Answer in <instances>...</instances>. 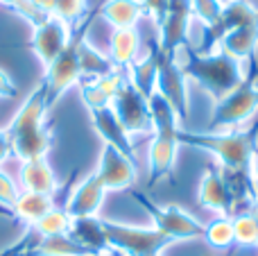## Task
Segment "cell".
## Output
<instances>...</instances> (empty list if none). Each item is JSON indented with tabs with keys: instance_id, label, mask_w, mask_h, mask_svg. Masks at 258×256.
Here are the masks:
<instances>
[{
	"instance_id": "f546056e",
	"label": "cell",
	"mask_w": 258,
	"mask_h": 256,
	"mask_svg": "<svg viewBox=\"0 0 258 256\" xmlns=\"http://www.w3.org/2000/svg\"><path fill=\"white\" fill-rule=\"evenodd\" d=\"M224 5L220 3V0H190V9H192V16H197L202 23L206 25H211V23L215 21V18L220 16V12H222Z\"/></svg>"
},
{
	"instance_id": "9c48e42d",
	"label": "cell",
	"mask_w": 258,
	"mask_h": 256,
	"mask_svg": "<svg viewBox=\"0 0 258 256\" xmlns=\"http://www.w3.org/2000/svg\"><path fill=\"white\" fill-rule=\"evenodd\" d=\"M258 23V7H254L247 0H231L222 7L220 16L215 18L211 25L204 27V36L202 43H197V52L200 54H209L218 50V43L222 41V36H227L229 32H233L236 27L242 25H251Z\"/></svg>"
},
{
	"instance_id": "ba28073f",
	"label": "cell",
	"mask_w": 258,
	"mask_h": 256,
	"mask_svg": "<svg viewBox=\"0 0 258 256\" xmlns=\"http://www.w3.org/2000/svg\"><path fill=\"white\" fill-rule=\"evenodd\" d=\"M136 202L145 209L152 216L154 229H159L163 236H168L172 243L177 240H197L204 238L206 225H202L197 218H192L190 213H186L179 207H161V204L152 202L150 198H145L143 193H134Z\"/></svg>"
},
{
	"instance_id": "5bb4252c",
	"label": "cell",
	"mask_w": 258,
	"mask_h": 256,
	"mask_svg": "<svg viewBox=\"0 0 258 256\" xmlns=\"http://www.w3.org/2000/svg\"><path fill=\"white\" fill-rule=\"evenodd\" d=\"M95 175H98V179L102 181V186L107 190H125L136 181L138 172L134 159H129L127 154H122L113 145L104 143Z\"/></svg>"
},
{
	"instance_id": "e575fe53",
	"label": "cell",
	"mask_w": 258,
	"mask_h": 256,
	"mask_svg": "<svg viewBox=\"0 0 258 256\" xmlns=\"http://www.w3.org/2000/svg\"><path fill=\"white\" fill-rule=\"evenodd\" d=\"M249 172H251V179H254V184H256V188H258V150L254 152V159H251Z\"/></svg>"
},
{
	"instance_id": "6da1fadb",
	"label": "cell",
	"mask_w": 258,
	"mask_h": 256,
	"mask_svg": "<svg viewBox=\"0 0 258 256\" xmlns=\"http://www.w3.org/2000/svg\"><path fill=\"white\" fill-rule=\"evenodd\" d=\"M177 63L188 82L200 84L215 102L227 98L245 77V63L224 50L200 54L192 45H181L177 50Z\"/></svg>"
},
{
	"instance_id": "ab89813d",
	"label": "cell",
	"mask_w": 258,
	"mask_h": 256,
	"mask_svg": "<svg viewBox=\"0 0 258 256\" xmlns=\"http://www.w3.org/2000/svg\"><path fill=\"white\" fill-rule=\"evenodd\" d=\"M256 200H258V198H256Z\"/></svg>"
},
{
	"instance_id": "30bf717a",
	"label": "cell",
	"mask_w": 258,
	"mask_h": 256,
	"mask_svg": "<svg viewBox=\"0 0 258 256\" xmlns=\"http://www.w3.org/2000/svg\"><path fill=\"white\" fill-rule=\"evenodd\" d=\"M111 107L116 111V116L120 118L122 127L127 130V134H150L152 127V113H150V102L147 98L132 84V82L122 80V84L118 86L116 95L111 100Z\"/></svg>"
},
{
	"instance_id": "74e56055",
	"label": "cell",
	"mask_w": 258,
	"mask_h": 256,
	"mask_svg": "<svg viewBox=\"0 0 258 256\" xmlns=\"http://www.w3.org/2000/svg\"><path fill=\"white\" fill-rule=\"evenodd\" d=\"M86 256H91V254H86Z\"/></svg>"
},
{
	"instance_id": "9a60e30c",
	"label": "cell",
	"mask_w": 258,
	"mask_h": 256,
	"mask_svg": "<svg viewBox=\"0 0 258 256\" xmlns=\"http://www.w3.org/2000/svg\"><path fill=\"white\" fill-rule=\"evenodd\" d=\"M197 200H200V204L204 209L218 213V216H229V218L236 216L231 190H229L218 166H211L204 170V175L200 179V188H197Z\"/></svg>"
},
{
	"instance_id": "1f68e13d",
	"label": "cell",
	"mask_w": 258,
	"mask_h": 256,
	"mask_svg": "<svg viewBox=\"0 0 258 256\" xmlns=\"http://www.w3.org/2000/svg\"><path fill=\"white\" fill-rule=\"evenodd\" d=\"M16 95V86H14L12 77L7 71L0 68V98H14Z\"/></svg>"
},
{
	"instance_id": "277c9868",
	"label": "cell",
	"mask_w": 258,
	"mask_h": 256,
	"mask_svg": "<svg viewBox=\"0 0 258 256\" xmlns=\"http://www.w3.org/2000/svg\"><path fill=\"white\" fill-rule=\"evenodd\" d=\"M150 102V113H152V127H154V139L150 145V186L161 184L168 179L174 170V161H177L179 152V122L174 109L170 102L154 89V93L147 98Z\"/></svg>"
},
{
	"instance_id": "83f0119b",
	"label": "cell",
	"mask_w": 258,
	"mask_h": 256,
	"mask_svg": "<svg viewBox=\"0 0 258 256\" xmlns=\"http://www.w3.org/2000/svg\"><path fill=\"white\" fill-rule=\"evenodd\" d=\"M71 222H73V218L68 216L63 209H52V211H48L41 220L34 222V229L39 231L43 238L45 236H61V234H68Z\"/></svg>"
},
{
	"instance_id": "2e32d148",
	"label": "cell",
	"mask_w": 258,
	"mask_h": 256,
	"mask_svg": "<svg viewBox=\"0 0 258 256\" xmlns=\"http://www.w3.org/2000/svg\"><path fill=\"white\" fill-rule=\"evenodd\" d=\"M104 195H107V188H104L102 181L98 179V175L91 172V175H86L84 179L73 188L63 211L71 218H93V216H98L100 207H102Z\"/></svg>"
},
{
	"instance_id": "e0dca14e",
	"label": "cell",
	"mask_w": 258,
	"mask_h": 256,
	"mask_svg": "<svg viewBox=\"0 0 258 256\" xmlns=\"http://www.w3.org/2000/svg\"><path fill=\"white\" fill-rule=\"evenodd\" d=\"M91 113V122L93 130L100 134V139L107 145H113L116 150H120L122 154H127L129 159H136V150H134L132 136L127 134V130L122 127L120 118L116 116L111 104L107 107H98V109H89Z\"/></svg>"
},
{
	"instance_id": "5b68a950",
	"label": "cell",
	"mask_w": 258,
	"mask_h": 256,
	"mask_svg": "<svg viewBox=\"0 0 258 256\" xmlns=\"http://www.w3.org/2000/svg\"><path fill=\"white\" fill-rule=\"evenodd\" d=\"M242 82L220 102H215L213 116L206 132H231L245 125L258 111V59L256 54L245 63Z\"/></svg>"
},
{
	"instance_id": "836d02e7",
	"label": "cell",
	"mask_w": 258,
	"mask_h": 256,
	"mask_svg": "<svg viewBox=\"0 0 258 256\" xmlns=\"http://www.w3.org/2000/svg\"><path fill=\"white\" fill-rule=\"evenodd\" d=\"M34 7H39L41 12H45V14H50L52 12V0H30Z\"/></svg>"
},
{
	"instance_id": "8fae6325",
	"label": "cell",
	"mask_w": 258,
	"mask_h": 256,
	"mask_svg": "<svg viewBox=\"0 0 258 256\" xmlns=\"http://www.w3.org/2000/svg\"><path fill=\"white\" fill-rule=\"evenodd\" d=\"M192 21L190 0H168L165 14L161 18L156 50L165 57H177V50L188 43V30Z\"/></svg>"
},
{
	"instance_id": "cb8c5ba5",
	"label": "cell",
	"mask_w": 258,
	"mask_h": 256,
	"mask_svg": "<svg viewBox=\"0 0 258 256\" xmlns=\"http://www.w3.org/2000/svg\"><path fill=\"white\" fill-rule=\"evenodd\" d=\"M80 68H82V77H89V80L111 75L113 71H120V68L113 66L109 54H102L100 50H95L93 45L86 41V36L80 43Z\"/></svg>"
},
{
	"instance_id": "4fadbf2b",
	"label": "cell",
	"mask_w": 258,
	"mask_h": 256,
	"mask_svg": "<svg viewBox=\"0 0 258 256\" xmlns=\"http://www.w3.org/2000/svg\"><path fill=\"white\" fill-rule=\"evenodd\" d=\"M32 30H34V34H32V50L41 59L43 68H48L66 50V45L71 43L73 27L68 23H63L61 18L50 14L41 25L32 27Z\"/></svg>"
},
{
	"instance_id": "52a82bcc",
	"label": "cell",
	"mask_w": 258,
	"mask_h": 256,
	"mask_svg": "<svg viewBox=\"0 0 258 256\" xmlns=\"http://www.w3.org/2000/svg\"><path fill=\"white\" fill-rule=\"evenodd\" d=\"M102 227L109 247L125 256H156L172 245V240L154 227H132L111 220H102Z\"/></svg>"
},
{
	"instance_id": "7402d4cb",
	"label": "cell",
	"mask_w": 258,
	"mask_h": 256,
	"mask_svg": "<svg viewBox=\"0 0 258 256\" xmlns=\"http://www.w3.org/2000/svg\"><path fill=\"white\" fill-rule=\"evenodd\" d=\"M138 57V34L136 27L132 30H113L109 36V59L113 66L125 71L129 63H134Z\"/></svg>"
},
{
	"instance_id": "d590c367",
	"label": "cell",
	"mask_w": 258,
	"mask_h": 256,
	"mask_svg": "<svg viewBox=\"0 0 258 256\" xmlns=\"http://www.w3.org/2000/svg\"><path fill=\"white\" fill-rule=\"evenodd\" d=\"M100 256H125V254H122V252H118V249H111V247H109L107 252H102Z\"/></svg>"
},
{
	"instance_id": "7c38bea8",
	"label": "cell",
	"mask_w": 258,
	"mask_h": 256,
	"mask_svg": "<svg viewBox=\"0 0 258 256\" xmlns=\"http://www.w3.org/2000/svg\"><path fill=\"white\" fill-rule=\"evenodd\" d=\"M156 45V43H154ZM159 52V50H156ZM188 80L183 77L177 57H165L159 52V73H156V91L170 102L179 122L186 125L188 120Z\"/></svg>"
},
{
	"instance_id": "7a4b0ae2",
	"label": "cell",
	"mask_w": 258,
	"mask_h": 256,
	"mask_svg": "<svg viewBox=\"0 0 258 256\" xmlns=\"http://www.w3.org/2000/svg\"><path fill=\"white\" fill-rule=\"evenodd\" d=\"M45 111H48V100H45V86L41 84L30 98L21 104L18 113L7 127V136L12 143V154H16L21 161L30 159H45L52 145L48 127H45Z\"/></svg>"
},
{
	"instance_id": "ac0fdd59",
	"label": "cell",
	"mask_w": 258,
	"mask_h": 256,
	"mask_svg": "<svg viewBox=\"0 0 258 256\" xmlns=\"http://www.w3.org/2000/svg\"><path fill=\"white\" fill-rule=\"evenodd\" d=\"M68 236H71L75 243H80L86 252L93 254V256H100L102 252L109 249L102 220H100L98 216H93V218H73Z\"/></svg>"
},
{
	"instance_id": "d6986e66",
	"label": "cell",
	"mask_w": 258,
	"mask_h": 256,
	"mask_svg": "<svg viewBox=\"0 0 258 256\" xmlns=\"http://www.w3.org/2000/svg\"><path fill=\"white\" fill-rule=\"evenodd\" d=\"M156 73H159V52H156V45L145 52L143 57H136V61L129 63L125 68L127 80L141 91L145 98H150L156 89Z\"/></svg>"
},
{
	"instance_id": "d6a6232c",
	"label": "cell",
	"mask_w": 258,
	"mask_h": 256,
	"mask_svg": "<svg viewBox=\"0 0 258 256\" xmlns=\"http://www.w3.org/2000/svg\"><path fill=\"white\" fill-rule=\"evenodd\" d=\"M12 154V143H9L7 130H0V163H5Z\"/></svg>"
},
{
	"instance_id": "4316f807",
	"label": "cell",
	"mask_w": 258,
	"mask_h": 256,
	"mask_svg": "<svg viewBox=\"0 0 258 256\" xmlns=\"http://www.w3.org/2000/svg\"><path fill=\"white\" fill-rule=\"evenodd\" d=\"M233 222V243L240 247H258V225L251 213L242 211L231 218Z\"/></svg>"
},
{
	"instance_id": "8d00e7d4",
	"label": "cell",
	"mask_w": 258,
	"mask_h": 256,
	"mask_svg": "<svg viewBox=\"0 0 258 256\" xmlns=\"http://www.w3.org/2000/svg\"><path fill=\"white\" fill-rule=\"evenodd\" d=\"M220 3H222V5H227V3H231V0H220Z\"/></svg>"
},
{
	"instance_id": "4dcf8cb0",
	"label": "cell",
	"mask_w": 258,
	"mask_h": 256,
	"mask_svg": "<svg viewBox=\"0 0 258 256\" xmlns=\"http://www.w3.org/2000/svg\"><path fill=\"white\" fill-rule=\"evenodd\" d=\"M18 193H16V186H14V181L9 179L5 172H0V202L7 204V207H12L14 202H16Z\"/></svg>"
},
{
	"instance_id": "f35d334b",
	"label": "cell",
	"mask_w": 258,
	"mask_h": 256,
	"mask_svg": "<svg viewBox=\"0 0 258 256\" xmlns=\"http://www.w3.org/2000/svg\"><path fill=\"white\" fill-rule=\"evenodd\" d=\"M156 256H161V254H156Z\"/></svg>"
},
{
	"instance_id": "ffe728a7",
	"label": "cell",
	"mask_w": 258,
	"mask_h": 256,
	"mask_svg": "<svg viewBox=\"0 0 258 256\" xmlns=\"http://www.w3.org/2000/svg\"><path fill=\"white\" fill-rule=\"evenodd\" d=\"M100 16L113 30H132L145 16V9H143V5L138 0H107L100 7Z\"/></svg>"
},
{
	"instance_id": "484cf974",
	"label": "cell",
	"mask_w": 258,
	"mask_h": 256,
	"mask_svg": "<svg viewBox=\"0 0 258 256\" xmlns=\"http://www.w3.org/2000/svg\"><path fill=\"white\" fill-rule=\"evenodd\" d=\"M204 240L215 249H227L233 243V222L229 216H218L213 222L206 225V234Z\"/></svg>"
},
{
	"instance_id": "44dd1931",
	"label": "cell",
	"mask_w": 258,
	"mask_h": 256,
	"mask_svg": "<svg viewBox=\"0 0 258 256\" xmlns=\"http://www.w3.org/2000/svg\"><path fill=\"white\" fill-rule=\"evenodd\" d=\"M21 181L25 186V190L32 193H43V195H52L57 190V177H54L52 168L45 159H30L23 161L21 168Z\"/></svg>"
},
{
	"instance_id": "603a6c76",
	"label": "cell",
	"mask_w": 258,
	"mask_h": 256,
	"mask_svg": "<svg viewBox=\"0 0 258 256\" xmlns=\"http://www.w3.org/2000/svg\"><path fill=\"white\" fill-rule=\"evenodd\" d=\"M14 213H16L21 220L30 222L34 225L36 220L45 216L48 211L54 209V202H52V195H43V193H32V190H25L16 198V202L12 204Z\"/></svg>"
},
{
	"instance_id": "8992f818",
	"label": "cell",
	"mask_w": 258,
	"mask_h": 256,
	"mask_svg": "<svg viewBox=\"0 0 258 256\" xmlns=\"http://www.w3.org/2000/svg\"><path fill=\"white\" fill-rule=\"evenodd\" d=\"M95 14H98V12H95ZM95 14H91V16L82 23L80 30L73 32L71 43L66 45V50H63V52L59 54V57L54 59L48 68H45V77H43V82H41V84L45 86V100H48V107L57 102V100L61 98V95L66 93L71 86L80 84V80H82L80 43H82V39L86 36V30L91 27Z\"/></svg>"
},
{
	"instance_id": "d4e9b609",
	"label": "cell",
	"mask_w": 258,
	"mask_h": 256,
	"mask_svg": "<svg viewBox=\"0 0 258 256\" xmlns=\"http://www.w3.org/2000/svg\"><path fill=\"white\" fill-rule=\"evenodd\" d=\"M36 252H39L41 256H86L89 254L80 243H75L68 234L45 236V238L36 245Z\"/></svg>"
},
{
	"instance_id": "3957f363",
	"label": "cell",
	"mask_w": 258,
	"mask_h": 256,
	"mask_svg": "<svg viewBox=\"0 0 258 256\" xmlns=\"http://www.w3.org/2000/svg\"><path fill=\"white\" fill-rule=\"evenodd\" d=\"M179 143L200 148L218 159L220 168L229 170H249L254 152L258 150V122H251L247 130L231 132H190L179 130Z\"/></svg>"
},
{
	"instance_id": "f1b7e54d",
	"label": "cell",
	"mask_w": 258,
	"mask_h": 256,
	"mask_svg": "<svg viewBox=\"0 0 258 256\" xmlns=\"http://www.w3.org/2000/svg\"><path fill=\"white\" fill-rule=\"evenodd\" d=\"M52 16L61 18L68 25H75L86 14V0H52Z\"/></svg>"
}]
</instances>
